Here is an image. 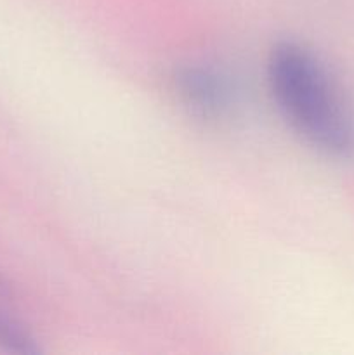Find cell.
<instances>
[{
	"instance_id": "cell-1",
	"label": "cell",
	"mask_w": 354,
	"mask_h": 355,
	"mask_svg": "<svg viewBox=\"0 0 354 355\" xmlns=\"http://www.w3.org/2000/svg\"><path fill=\"white\" fill-rule=\"evenodd\" d=\"M267 82L295 134L330 158H354V107L311 49L295 40L274 44L267 58Z\"/></svg>"
},
{
	"instance_id": "cell-2",
	"label": "cell",
	"mask_w": 354,
	"mask_h": 355,
	"mask_svg": "<svg viewBox=\"0 0 354 355\" xmlns=\"http://www.w3.org/2000/svg\"><path fill=\"white\" fill-rule=\"evenodd\" d=\"M172 85L183 106L200 120L222 121L238 106L233 80L212 66H180L174 71Z\"/></svg>"
},
{
	"instance_id": "cell-3",
	"label": "cell",
	"mask_w": 354,
	"mask_h": 355,
	"mask_svg": "<svg viewBox=\"0 0 354 355\" xmlns=\"http://www.w3.org/2000/svg\"><path fill=\"white\" fill-rule=\"evenodd\" d=\"M0 347L7 352L33 355L40 352L33 336L24 329L19 322L12 321L10 318L0 312Z\"/></svg>"
},
{
	"instance_id": "cell-4",
	"label": "cell",
	"mask_w": 354,
	"mask_h": 355,
	"mask_svg": "<svg viewBox=\"0 0 354 355\" xmlns=\"http://www.w3.org/2000/svg\"><path fill=\"white\" fill-rule=\"evenodd\" d=\"M6 291V284H3V281L0 279V293H3Z\"/></svg>"
}]
</instances>
